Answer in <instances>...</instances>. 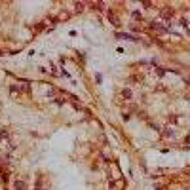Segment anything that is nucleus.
<instances>
[{"instance_id":"nucleus-1","label":"nucleus","mask_w":190,"mask_h":190,"mask_svg":"<svg viewBox=\"0 0 190 190\" xmlns=\"http://www.w3.org/2000/svg\"><path fill=\"white\" fill-rule=\"evenodd\" d=\"M122 93H124V97H131V91H129V90H124Z\"/></svg>"}]
</instances>
